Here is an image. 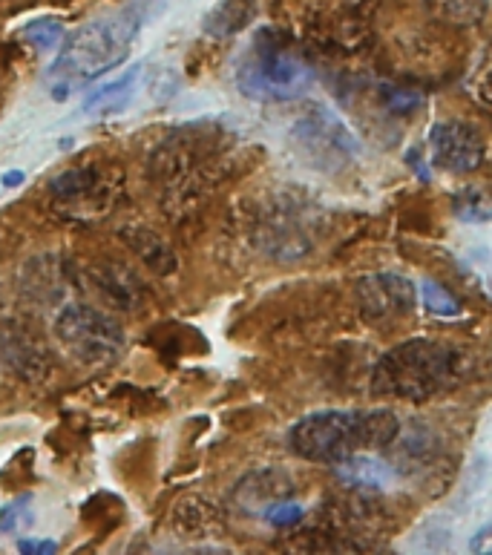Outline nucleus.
<instances>
[{
    "mask_svg": "<svg viewBox=\"0 0 492 555\" xmlns=\"http://www.w3.org/2000/svg\"><path fill=\"white\" fill-rule=\"evenodd\" d=\"M55 337L84 366H107L124 351L121 325L87 302H67L55 314Z\"/></svg>",
    "mask_w": 492,
    "mask_h": 555,
    "instance_id": "39448f33",
    "label": "nucleus"
},
{
    "mask_svg": "<svg viewBox=\"0 0 492 555\" xmlns=\"http://www.w3.org/2000/svg\"><path fill=\"white\" fill-rule=\"evenodd\" d=\"M147 21H150V0H133L118 12L84 24L58 47L52 64L55 78L75 84V81H93L98 75L110 72L124 61L127 49Z\"/></svg>",
    "mask_w": 492,
    "mask_h": 555,
    "instance_id": "7ed1b4c3",
    "label": "nucleus"
},
{
    "mask_svg": "<svg viewBox=\"0 0 492 555\" xmlns=\"http://www.w3.org/2000/svg\"><path fill=\"white\" fill-rule=\"evenodd\" d=\"M18 550L21 553H55L58 550V544L55 541H35V538H24V541H18Z\"/></svg>",
    "mask_w": 492,
    "mask_h": 555,
    "instance_id": "5701e85b",
    "label": "nucleus"
},
{
    "mask_svg": "<svg viewBox=\"0 0 492 555\" xmlns=\"http://www.w3.org/2000/svg\"><path fill=\"white\" fill-rule=\"evenodd\" d=\"M432 164L444 173H475L487 162V139L484 133L458 118L438 121L429 133Z\"/></svg>",
    "mask_w": 492,
    "mask_h": 555,
    "instance_id": "0eeeda50",
    "label": "nucleus"
},
{
    "mask_svg": "<svg viewBox=\"0 0 492 555\" xmlns=\"http://www.w3.org/2000/svg\"><path fill=\"white\" fill-rule=\"evenodd\" d=\"M121 239H124L156 274H167V271L176 268L173 251H170L153 231H147V228H124V231H121Z\"/></svg>",
    "mask_w": 492,
    "mask_h": 555,
    "instance_id": "4468645a",
    "label": "nucleus"
},
{
    "mask_svg": "<svg viewBox=\"0 0 492 555\" xmlns=\"http://www.w3.org/2000/svg\"><path fill=\"white\" fill-rule=\"evenodd\" d=\"M29 504H32V495H21L0 509V532H18L21 527H32L35 515Z\"/></svg>",
    "mask_w": 492,
    "mask_h": 555,
    "instance_id": "aec40b11",
    "label": "nucleus"
},
{
    "mask_svg": "<svg viewBox=\"0 0 492 555\" xmlns=\"http://www.w3.org/2000/svg\"><path fill=\"white\" fill-rule=\"evenodd\" d=\"M334 475L346 486H357V489H375V492H386L398 481V469L383 458L366 455V452H354L343 461L331 463Z\"/></svg>",
    "mask_w": 492,
    "mask_h": 555,
    "instance_id": "1a4fd4ad",
    "label": "nucleus"
},
{
    "mask_svg": "<svg viewBox=\"0 0 492 555\" xmlns=\"http://www.w3.org/2000/svg\"><path fill=\"white\" fill-rule=\"evenodd\" d=\"M95 288L104 294V300L116 308L124 311H136L141 302H144V285L139 282V277L124 268V265H113V262H104L95 268Z\"/></svg>",
    "mask_w": 492,
    "mask_h": 555,
    "instance_id": "9d476101",
    "label": "nucleus"
},
{
    "mask_svg": "<svg viewBox=\"0 0 492 555\" xmlns=\"http://www.w3.org/2000/svg\"><path fill=\"white\" fill-rule=\"evenodd\" d=\"M101 173L95 167H78V170H67L58 179H52V196L58 199H84L95 190H101Z\"/></svg>",
    "mask_w": 492,
    "mask_h": 555,
    "instance_id": "dca6fc26",
    "label": "nucleus"
},
{
    "mask_svg": "<svg viewBox=\"0 0 492 555\" xmlns=\"http://www.w3.org/2000/svg\"><path fill=\"white\" fill-rule=\"evenodd\" d=\"M357 305L369 323H389L406 317L415 302H418V288L415 282L403 274H369L357 282L354 288Z\"/></svg>",
    "mask_w": 492,
    "mask_h": 555,
    "instance_id": "6e6552de",
    "label": "nucleus"
},
{
    "mask_svg": "<svg viewBox=\"0 0 492 555\" xmlns=\"http://www.w3.org/2000/svg\"><path fill=\"white\" fill-rule=\"evenodd\" d=\"M254 478H257V475H254ZM254 478L248 475L242 484L236 486V495L242 498V507L245 509L257 507V512L262 515L265 509L271 507V504H277V501H282V498H288V495H291V486H288V478H285V475H277V472H262V484L265 486L254 484Z\"/></svg>",
    "mask_w": 492,
    "mask_h": 555,
    "instance_id": "ddd939ff",
    "label": "nucleus"
},
{
    "mask_svg": "<svg viewBox=\"0 0 492 555\" xmlns=\"http://www.w3.org/2000/svg\"><path fill=\"white\" fill-rule=\"evenodd\" d=\"M400 432V420L389 409H328L294 423L288 446L314 463H337L354 452L389 449Z\"/></svg>",
    "mask_w": 492,
    "mask_h": 555,
    "instance_id": "f03ea898",
    "label": "nucleus"
},
{
    "mask_svg": "<svg viewBox=\"0 0 492 555\" xmlns=\"http://www.w3.org/2000/svg\"><path fill=\"white\" fill-rule=\"evenodd\" d=\"M305 509L300 504H294V501H277V504H271V507L262 512V518L268 521V524H274V527H294V524H300L303 521Z\"/></svg>",
    "mask_w": 492,
    "mask_h": 555,
    "instance_id": "412c9836",
    "label": "nucleus"
},
{
    "mask_svg": "<svg viewBox=\"0 0 492 555\" xmlns=\"http://www.w3.org/2000/svg\"><path fill=\"white\" fill-rule=\"evenodd\" d=\"M254 15H257V0H222L208 12L205 32L211 38H231L251 24Z\"/></svg>",
    "mask_w": 492,
    "mask_h": 555,
    "instance_id": "9b49d317",
    "label": "nucleus"
},
{
    "mask_svg": "<svg viewBox=\"0 0 492 555\" xmlns=\"http://www.w3.org/2000/svg\"><path fill=\"white\" fill-rule=\"evenodd\" d=\"M139 70L141 67L136 64V67H130V70L124 72L121 78L110 81V84H104V87H98L93 95H87V101H84V113H98V116L121 113V110H124V104H127V101H130V95H133Z\"/></svg>",
    "mask_w": 492,
    "mask_h": 555,
    "instance_id": "f8f14e48",
    "label": "nucleus"
},
{
    "mask_svg": "<svg viewBox=\"0 0 492 555\" xmlns=\"http://www.w3.org/2000/svg\"><path fill=\"white\" fill-rule=\"evenodd\" d=\"M421 302L429 314L444 317V320H455V317L464 314L461 302L455 300L444 285H438V282H432V279H423L421 282Z\"/></svg>",
    "mask_w": 492,
    "mask_h": 555,
    "instance_id": "a211bd4d",
    "label": "nucleus"
},
{
    "mask_svg": "<svg viewBox=\"0 0 492 555\" xmlns=\"http://www.w3.org/2000/svg\"><path fill=\"white\" fill-rule=\"evenodd\" d=\"M236 84L254 101H294L314 84V70L300 55L259 41L239 61Z\"/></svg>",
    "mask_w": 492,
    "mask_h": 555,
    "instance_id": "20e7f679",
    "label": "nucleus"
},
{
    "mask_svg": "<svg viewBox=\"0 0 492 555\" xmlns=\"http://www.w3.org/2000/svg\"><path fill=\"white\" fill-rule=\"evenodd\" d=\"M478 369L472 348L438 340H406L377 360L372 394L423 403L464 386Z\"/></svg>",
    "mask_w": 492,
    "mask_h": 555,
    "instance_id": "f257e3e1",
    "label": "nucleus"
},
{
    "mask_svg": "<svg viewBox=\"0 0 492 555\" xmlns=\"http://www.w3.org/2000/svg\"><path fill=\"white\" fill-rule=\"evenodd\" d=\"M386 104H389L392 113L406 116V113H412V110L421 107V95L409 93V90H389V87H386Z\"/></svg>",
    "mask_w": 492,
    "mask_h": 555,
    "instance_id": "4be33fe9",
    "label": "nucleus"
},
{
    "mask_svg": "<svg viewBox=\"0 0 492 555\" xmlns=\"http://www.w3.org/2000/svg\"><path fill=\"white\" fill-rule=\"evenodd\" d=\"M294 141L303 147L305 159L323 170H337L360 153V141L354 139L352 130L326 107H311V113L300 118Z\"/></svg>",
    "mask_w": 492,
    "mask_h": 555,
    "instance_id": "423d86ee",
    "label": "nucleus"
},
{
    "mask_svg": "<svg viewBox=\"0 0 492 555\" xmlns=\"http://www.w3.org/2000/svg\"><path fill=\"white\" fill-rule=\"evenodd\" d=\"M452 213L461 219V222H472V225H484L492 219L490 196L481 190V187H464L455 193L452 199Z\"/></svg>",
    "mask_w": 492,
    "mask_h": 555,
    "instance_id": "f3484780",
    "label": "nucleus"
},
{
    "mask_svg": "<svg viewBox=\"0 0 492 555\" xmlns=\"http://www.w3.org/2000/svg\"><path fill=\"white\" fill-rule=\"evenodd\" d=\"M21 35L41 52H52V49L61 47V41H64V26L58 24V21L41 18V21H29Z\"/></svg>",
    "mask_w": 492,
    "mask_h": 555,
    "instance_id": "6ab92c4d",
    "label": "nucleus"
},
{
    "mask_svg": "<svg viewBox=\"0 0 492 555\" xmlns=\"http://www.w3.org/2000/svg\"><path fill=\"white\" fill-rule=\"evenodd\" d=\"M426 9L452 26H478L487 18V0H423Z\"/></svg>",
    "mask_w": 492,
    "mask_h": 555,
    "instance_id": "2eb2a0df",
    "label": "nucleus"
},
{
    "mask_svg": "<svg viewBox=\"0 0 492 555\" xmlns=\"http://www.w3.org/2000/svg\"><path fill=\"white\" fill-rule=\"evenodd\" d=\"M21 182H24V173L21 170H9V173L0 176V185L3 187H18Z\"/></svg>",
    "mask_w": 492,
    "mask_h": 555,
    "instance_id": "b1692460",
    "label": "nucleus"
}]
</instances>
